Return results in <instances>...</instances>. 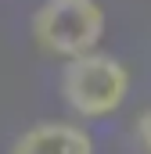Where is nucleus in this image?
Segmentation results:
<instances>
[{"mask_svg": "<svg viewBox=\"0 0 151 154\" xmlns=\"http://www.w3.org/2000/svg\"><path fill=\"white\" fill-rule=\"evenodd\" d=\"M11 154H94V136L76 122H36L14 136Z\"/></svg>", "mask_w": 151, "mask_h": 154, "instance_id": "nucleus-3", "label": "nucleus"}, {"mask_svg": "<svg viewBox=\"0 0 151 154\" xmlns=\"http://www.w3.org/2000/svg\"><path fill=\"white\" fill-rule=\"evenodd\" d=\"M61 100L79 118H108L130 97V68L112 54H83L61 68Z\"/></svg>", "mask_w": 151, "mask_h": 154, "instance_id": "nucleus-1", "label": "nucleus"}, {"mask_svg": "<svg viewBox=\"0 0 151 154\" xmlns=\"http://www.w3.org/2000/svg\"><path fill=\"white\" fill-rule=\"evenodd\" d=\"M133 140H137L140 154H151V108H144L133 118Z\"/></svg>", "mask_w": 151, "mask_h": 154, "instance_id": "nucleus-4", "label": "nucleus"}, {"mask_svg": "<svg viewBox=\"0 0 151 154\" xmlns=\"http://www.w3.org/2000/svg\"><path fill=\"white\" fill-rule=\"evenodd\" d=\"M104 7L97 0H47L33 14V39L43 54L54 57H83L104 36Z\"/></svg>", "mask_w": 151, "mask_h": 154, "instance_id": "nucleus-2", "label": "nucleus"}]
</instances>
